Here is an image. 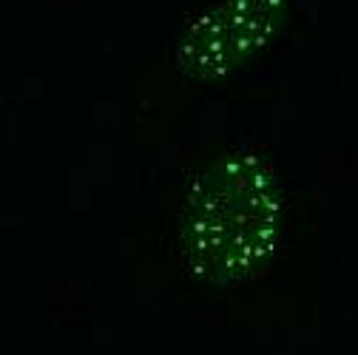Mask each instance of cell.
<instances>
[{
    "instance_id": "7a4b0ae2",
    "label": "cell",
    "mask_w": 358,
    "mask_h": 355,
    "mask_svg": "<svg viewBox=\"0 0 358 355\" xmlns=\"http://www.w3.org/2000/svg\"><path fill=\"white\" fill-rule=\"evenodd\" d=\"M287 17V0H216L188 23L176 43V66L213 80L267 46Z\"/></svg>"
},
{
    "instance_id": "6da1fadb",
    "label": "cell",
    "mask_w": 358,
    "mask_h": 355,
    "mask_svg": "<svg viewBox=\"0 0 358 355\" xmlns=\"http://www.w3.org/2000/svg\"><path fill=\"white\" fill-rule=\"evenodd\" d=\"M285 219L279 176L253 151H228L199 171L179 216V250L205 284H239L273 256Z\"/></svg>"
}]
</instances>
